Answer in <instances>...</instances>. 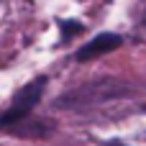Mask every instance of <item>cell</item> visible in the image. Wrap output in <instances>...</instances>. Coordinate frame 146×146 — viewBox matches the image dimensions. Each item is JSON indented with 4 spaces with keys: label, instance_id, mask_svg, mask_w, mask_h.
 Masks as SVG:
<instances>
[{
    "label": "cell",
    "instance_id": "cell-3",
    "mask_svg": "<svg viewBox=\"0 0 146 146\" xmlns=\"http://www.w3.org/2000/svg\"><path fill=\"white\" fill-rule=\"evenodd\" d=\"M121 44H123V38H121L118 33H100V36H95L92 41L82 44V46L77 49L74 59H77V62H92V59H98V56H103V54H108V51H115Z\"/></svg>",
    "mask_w": 146,
    "mask_h": 146
},
{
    "label": "cell",
    "instance_id": "cell-1",
    "mask_svg": "<svg viewBox=\"0 0 146 146\" xmlns=\"http://www.w3.org/2000/svg\"><path fill=\"white\" fill-rule=\"evenodd\" d=\"M44 87H46V77L31 80V82L15 95V100L10 103V108H8L5 113H0V128H13L15 123L26 121V118L33 113V108L38 105V100H41V95H44Z\"/></svg>",
    "mask_w": 146,
    "mask_h": 146
},
{
    "label": "cell",
    "instance_id": "cell-4",
    "mask_svg": "<svg viewBox=\"0 0 146 146\" xmlns=\"http://www.w3.org/2000/svg\"><path fill=\"white\" fill-rule=\"evenodd\" d=\"M80 31H82V23H77V21H62V38H72Z\"/></svg>",
    "mask_w": 146,
    "mask_h": 146
},
{
    "label": "cell",
    "instance_id": "cell-2",
    "mask_svg": "<svg viewBox=\"0 0 146 146\" xmlns=\"http://www.w3.org/2000/svg\"><path fill=\"white\" fill-rule=\"evenodd\" d=\"M126 87L118 85V82H90V85H82L80 90L74 92H67L56 100L59 108H82V105H98V103H105L110 98H118L123 95Z\"/></svg>",
    "mask_w": 146,
    "mask_h": 146
},
{
    "label": "cell",
    "instance_id": "cell-5",
    "mask_svg": "<svg viewBox=\"0 0 146 146\" xmlns=\"http://www.w3.org/2000/svg\"><path fill=\"white\" fill-rule=\"evenodd\" d=\"M105 146H126V144H121V141H110V144H105Z\"/></svg>",
    "mask_w": 146,
    "mask_h": 146
}]
</instances>
